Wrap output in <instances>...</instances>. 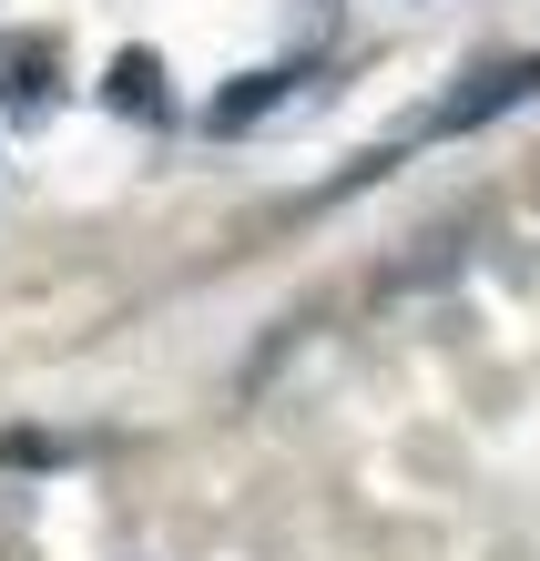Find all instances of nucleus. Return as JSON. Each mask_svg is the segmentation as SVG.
<instances>
[{"instance_id":"f257e3e1","label":"nucleus","mask_w":540,"mask_h":561,"mask_svg":"<svg viewBox=\"0 0 540 561\" xmlns=\"http://www.w3.org/2000/svg\"><path fill=\"white\" fill-rule=\"evenodd\" d=\"M51 103H61V51L42 42V31H11V42H0V113L42 123Z\"/></svg>"},{"instance_id":"f03ea898","label":"nucleus","mask_w":540,"mask_h":561,"mask_svg":"<svg viewBox=\"0 0 540 561\" xmlns=\"http://www.w3.org/2000/svg\"><path fill=\"white\" fill-rule=\"evenodd\" d=\"M530 92H540V61H490L469 92H449V103H438L428 134H480V123H499L510 103H530Z\"/></svg>"},{"instance_id":"7ed1b4c3","label":"nucleus","mask_w":540,"mask_h":561,"mask_svg":"<svg viewBox=\"0 0 540 561\" xmlns=\"http://www.w3.org/2000/svg\"><path fill=\"white\" fill-rule=\"evenodd\" d=\"M103 103L133 113V123H153V113H163V61H153V51H123L113 72H103Z\"/></svg>"},{"instance_id":"20e7f679","label":"nucleus","mask_w":540,"mask_h":561,"mask_svg":"<svg viewBox=\"0 0 540 561\" xmlns=\"http://www.w3.org/2000/svg\"><path fill=\"white\" fill-rule=\"evenodd\" d=\"M286 92H296V72H245V92H225L205 123H215V134H245V123H255V113H276Z\"/></svg>"}]
</instances>
